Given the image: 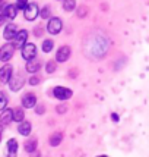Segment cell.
Returning a JSON list of instances; mask_svg holds the SVG:
<instances>
[{"label":"cell","mask_w":149,"mask_h":157,"mask_svg":"<svg viewBox=\"0 0 149 157\" xmlns=\"http://www.w3.org/2000/svg\"><path fill=\"white\" fill-rule=\"evenodd\" d=\"M13 121L15 122H22L24 121V110L22 109H13Z\"/></svg>","instance_id":"obj_19"},{"label":"cell","mask_w":149,"mask_h":157,"mask_svg":"<svg viewBox=\"0 0 149 157\" xmlns=\"http://www.w3.org/2000/svg\"><path fill=\"white\" fill-rule=\"evenodd\" d=\"M74 7H76V2H74V0H64V2H63V9H64L66 12L73 10Z\"/></svg>","instance_id":"obj_20"},{"label":"cell","mask_w":149,"mask_h":157,"mask_svg":"<svg viewBox=\"0 0 149 157\" xmlns=\"http://www.w3.org/2000/svg\"><path fill=\"white\" fill-rule=\"evenodd\" d=\"M56 110H57V113H66V112H67V106H66V104H60V106H57V107H56Z\"/></svg>","instance_id":"obj_27"},{"label":"cell","mask_w":149,"mask_h":157,"mask_svg":"<svg viewBox=\"0 0 149 157\" xmlns=\"http://www.w3.org/2000/svg\"><path fill=\"white\" fill-rule=\"evenodd\" d=\"M6 104H7V97H6V94L0 91V112H3V110L6 109Z\"/></svg>","instance_id":"obj_21"},{"label":"cell","mask_w":149,"mask_h":157,"mask_svg":"<svg viewBox=\"0 0 149 157\" xmlns=\"http://www.w3.org/2000/svg\"><path fill=\"white\" fill-rule=\"evenodd\" d=\"M24 76L20 75H16V76H12L10 78V81H9V85H10V90L12 91H18V90L22 88V85H24Z\"/></svg>","instance_id":"obj_9"},{"label":"cell","mask_w":149,"mask_h":157,"mask_svg":"<svg viewBox=\"0 0 149 157\" xmlns=\"http://www.w3.org/2000/svg\"><path fill=\"white\" fill-rule=\"evenodd\" d=\"M2 2H3V0H0V3H2Z\"/></svg>","instance_id":"obj_34"},{"label":"cell","mask_w":149,"mask_h":157,"mask_svg":"<svg viewBox=\"0 0 149 157\" xmlns=\"http://www.w3.org/2000/svg\"><path fill=\"white\" fill-rule=\"evenodd\" d=\"M35 148H37V140H35V138H32V140H28L27 143H25V150H27L28 153H32V151H35Z\"/></svg>","instance_id":"obj_18"},{"label":"cell","mask_w":149,"mask_h":157,"mask_svg":"<svg viewBox=\"0 0 149 157\" xmlns=\"http://www.w3.org/2000/svg\"><path fill=\"white\" fill-rule=\"evenodd\" d=\"M98 157H108V156H98Z\"/></svg>","instance_id":"obj_33"},{"label":"cell","mask_w":149,"mask_h":157,"mask_svg":"<svg viewBox=\"0 0 149 157\" xmlns=\"http://www.w3.org/2000/svg\"><path fill=\"white\" fill-rule=\"evenodd\" d=\"M6 21V15H5V12H3V7L0 9V25H3V22Z\"/></svg>","instance_id":"obj_28"},{"label":"cell","mask_w":149,"mask_h":157,"mask_svg":"<svg viewBox=\"0 0 149 157\" xmlns=\"http://www.w3.org/2000/svg\"><path fill=\"white\" fill-rule=\"evenodd\" d=\"M31 157H40V153H38V151H32V153H31Z\"/></svg>","instance_id":"obj_31"},{"label":"cell","mask_w":149,"mask_h":157,"mask_svg":"<svg viewBox=\"0 0 149 157\" xmlns=\"http://www.w3.org/2000/svg\"><path fill=\"white\" fill-rule=\"evenodd\" d=\"M111 117H113L114 121H118V116H117V115H113V116H111Z\"/></svg>","instance_id":"obj_32"},{"label":"cell","mask_w":149,"mask_h":157,"mask_svg":"<svg viewBox=\"0 0 149 157\" xmlns=\"http://www.w3.org/2000/svg\"><path fill=\"white\" fill-rule=\"evenodd\" d=\"M27 38H28V33L25 31V29H22V31H18V34H16V37H15L13 40V46L15 48H22L25 44H27Z\"/></svg>","instance_id":"obj_7"},{"label":"cell","mask_w":149,"mask_h":157,"mask_svg":"<svg viewBox=\"0 0 149 157\" xmlns=\"http://www.w3.org/2000/svg\"><path fill=\"white\" fill-rule=\"evenodd\" d=\"M41 68V63L38 60H35V59H32V60H28L27 63V71L29 72V74H35V72H38V69Z\"/></svg>","instance_id":"obj_15"},{"label":"cell","mask_w":149,"mask_h":157,"mask_svg":"<svg viewBox=\"0 0 149 157\" xmlns=\"http://www.w3.org/2000/svg\"><path fill=\"white\" fill-rule=\"evenodd\" d=\"M24 15H25V19L34 21L38 16V6L35 3H28V6L24 9Z\"/></svg>","instance_id":"obj_3"},{"label":"cell","mask_w":149,"mask_h":157,"mask_svg":"<svg viewBox=\"0 0 149 157\" xmlns=\"http://www.w3.org/2000/svg\"><path fill=\"white\" fill-rule=\"evenodd\" d=\"M42 50H44L45 53L51 52V50H53V41L51 40H44V43H42Z\"/></svg>","instance_id":"obj_22"},{"label":"cell","mask_w":149,"mask_h":157,"mask_svg":"<svg viewBox=\"0 0 149 157\" xmlns=\"http://www.w3.org/2000/svg\"><path fill=\"white\" fill-rule=\"evenodd\" d=\"M3 12H5L7 19H15L18 15V7H16V5H6L3 7Z\"/></svg>","instance_id":"obj_12"},{"label":"cell","mask_w":149,"mask_h":157,"mask_svg":"<svg viewBox=\"0 0 149 157\" xmlns=\"http://www.w3.org/2000/svg\"><path fill=\"white\" fill-rule=\"evenodd\" d=\"M44 112H45V109H44V106H38V107H37V113H38V115H41V113H44Z\"/></svg>","instance_id":"obj_30"},{"label":"cell","mask_w":149,"mask_h":157,"mask_svg":"<svg viewBox=\"0 0 149 157\" xmlns=\"http://www.w3.org/2000/svg\"><path fill=\"white\" fill-rule=\"evenodd\" d=\"M38 82H40V78H38V76H32V78L29 79V84H31V85H37Z\"/></svg>","instance_id":"obj_29"},{"label":"cell","mask_w":149,"mask_h":157,"mask_svg":"<svg viewBox=\"0 0 149 157\" xmlns=\"http://www.w3.org/2000/svg\"><path fill=\"white\" fill-rule=\"evenodd\" d=\"M20 135H29L31 134V123L27 122V121H22L19 123V128H18Z\"/></svg>","instance_id":"obj_16"},{"label":"cell","mask_w":149,"mask_h":157,"mask_svg":"<svg viewBox=\"0 0 149 157\" xmlns=\"http://www.w3.org/2000/svg\"><path fill=\"white\" fill-rule=\"evenodd\" d=\"M45 71H47L48 74H53L56 71V62L54 60H50L47 63V66H45Z\"/></svg>","instance_id":"obj_23"},{"label":"cell","mask_w":149,"mask_h":157,"mask_svg":"<svg viewBox=\"0 0 149 157\" xmlns=\"http://www.w3.org/2000/svg\"><path fill=\"white\" fill-rule=\"evenodd\" d=\"M12 121H13V110L10 109L3 110L2 115H0V126H7Z\"/></svg>","instance_id":"obj_8"},{"label":"cell","mask_w":149,"mask_h":157,"mask_svg":"<svg viewBox=\"0 0 149 157\" xmlns=\"http://www.w3.org/2000/svg\"><path fill=\"white\" fill-rule=\"evenodd\" d=\"M0 138H2V135H0Z\"/></svg>","instance_id":"obj_35"},{"label":"cell","mask_w":149,"mask_h":157,"mask_svg":"<svg viewBox=\"0 0 149 157\" xmlns=\"http://www.w3.org/2000/svg\"><path fill=\"white\" fill-rule=\"evenodd\" d=\"M12 66L10 65H5L3 68L0 69V85H5L7 82L10 81L12 78Z\"/></svg>","instance_id":"obj_5"},{"label":"cell","mask_w":149,"mask_h":157,"mask_svg":"<svg viewBox=\"0 0 149 157\" xmlns=\"http://www.w3.org/2000/svg\"><path fill=\"white\" fill-rule=\"evenodd\" d=\"M69 57H70V47L63 46V47L59 48V52H57V55H56L57 62H66Z\"/></svg>","instance_id":"obj_11"},{"label":"cell","mask_w":149,"mask_h":157,"mask_svg":"<svg viewBox=\"0 0 149 157\" xmlns=\"http://www.w3.org/2000/svg\"><path fill=\"white\" fill-rule=\"evenodd\" d=\"M16 34H18V29H16V25H13V24H9L5 28V33H3L6 40H13L15 37H16Z\"/></svg>","instance_id":"obj_13"},{"label":"cell","mask_w":149,"mask_h":157,"mask_svg":"<svg viewBox=\"0 0 149 157\" xmlns=\"http://www.w3.org/2000/svg\"><path fill=\"white\" fill-rule=\"evenodd\" d=\"M86 13H88V9H86V6H81L79 9H78V16H79V18H85V16H86Z\"/></svg>","instance_id":"obj_24"},{"label":"cell","mask_w":149,"mask_h":157,"mask_svg":"<svg viewBox=\"0 0 149 157\" xmlns=\"http://www.w3.org/2000/svg\"><path fill=\"white\" fill-rule=\"evenodd\" d=\"M61 27H63V24H61V21L59 18H51V19L48 21L47 31L50 34H59L61 31Z\"/></svg>","instance_id":"obj_4"},{"label":"cell","mask_w":149,"mask_h":157,"mask_svg":"<svg viewBox=\"0 0 149 157\" xmlns=\"http://www.w3.org/2000/svg\"><path fill=\"white\" fill-rule=\"evenodd\" d=\"M35 55H37V47L32 43H27L24 47H22V57L25 60H32L35 59Z\"/></svg>","instance_id":"obj_2"},{"label":"cell","mask_w":149,"mask_h":157,"mask_svg":"<svg viewBox=\"0 0 149 157\" xmlns=\"http://www.w3.org/2000/svg\"><path fill=\"white\" fill-rule=\"evenodd\" d=\"M53 93H54V97L59 100H69L72 97V90L64 88V87H56Z\"/></svg>","instance_id":"obj_6"},{"label":"cell","mask_w":149,"mask_h":157,"mask_svg":"<svg viewBox=\"0 0 149 157\" xmlns=\"http://www.w3.org/2000/svg\"><path fill=\"white\" fill-rule=\"evenodd\" d=\"M61 140H63V134L61 132H56V134H53L50 137V145L56 147V145H59L61 143Z\"/></svg>","instance_id":"obj_17"},{"label":"cell","mask_w":149,"mask_h":157,"mask_svg":"<svg viewBox=\"0 0 149 157\" xmlns=\"http://www.w3.org/2000/svg\"><path fill=\"white\" fill-rule=\"evenodd\" d=\"M16 151H18V141L12 138L7 141V154L9 157H16Z\"/></svg>","instance_id":"obj_14"},{"label":"cell","mask_w":149,"mask_h":157,"mask_svg":"<svg viewBox=\"0 0 149 157\" xmlns=\"http://www.w3.org/2000/svg\"><path fill=\"white\" fill-rule=\"evenodd\" d=\"M28 6V0H18L16 2V7L18 9H25Z\"/></svg>","instance_id":"obj_25"},{"label":"cell","mask_w":149,"mask_h":157,"mask_svg":"<svg viewBox=\"0 0 149 157\" xmlns=\"http://www.w3.org/2000/svg\"><path fill=\"white\" fill-rule=\"evenodd\" d=\"M41 16H42V19H47L48 16H50V7L45 6L42 10H41Z\"/></svg>","instance_id":"obj_26"},{"label":"cell","mask_w":149,"mask_h":157,"mask_svg":"<svg viewBox=\"0 0 149 157\" xmlns=\"http://www.w3.org/2000/svg\"><path fill=\"white\" fill-rule=\"evenodd\" d=\"M35 104H37V97L34 94H31V93H28L25 96L22 97V106L24 107H27V109H32Z\"/></svg>","instance_id":"obj_10"},{"label":"cell","mask_w":149,"mask_h":157,"mask_svg":"<svg viewBox=\"0 0 149 157\" xmlns=\"http://www.w3.org/2000/svg\"><path fill=\"white\" fill-rule=\"evenodd\" d=\"M13 53H15V46L10 44V43H7V44H5L3 47L0 48V60L2 62L10 60Z\"/></svg>","instance_id":"obj_1"}]
</instances>
